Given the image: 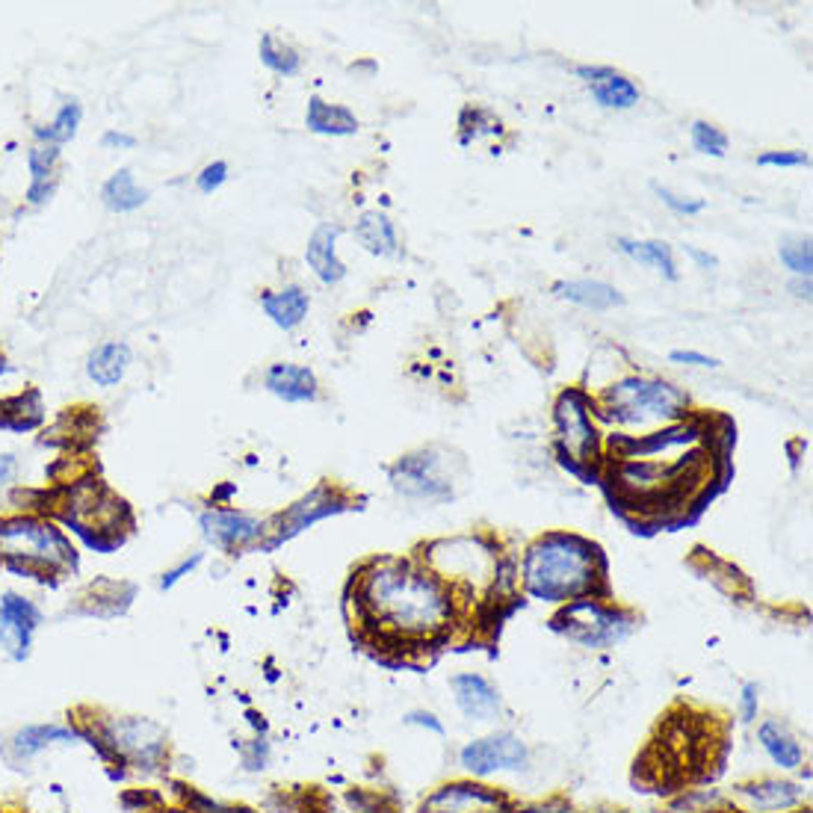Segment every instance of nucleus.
Masks as SVG:
<instances>
[{"label": "nucleus", "instance_id": "nucleus-1", "mask_svg": "<svg viewBox=\"0 0 813 813\" xmlns=\"http://www.w3.org/2000/svg\"><path fill=\"white\" fill-rule=\"evenodd\" d=\"M361 621L397 642L435 639L456 619L453 589L427 565L406 560L370 562L356 589Z\"/></svg>", "mask_w": 813, "mask_h": 813}, {"label": "nucleus", "instance_id": "nucleus-2", "mask_svg": "<svg viewBox=\"0 0 813 813\" xmlns=\"http://www.w3.org/2000/svg\"><path fill=\"white\" fill-rule=\"evenodd\" d=\"M603 579V560L591 541L553 533L527 550L524 560V589L539 600L565 603V600L595 598V583Z\"/></svg>", "mask_w": 813, "mask_h": 813}, {"label": "nucleus", "instance_id": "nucleus-3", "mask_svg": "<svg viewBox=\"0 0 813 813\" xmlns=\"http://www.w3.org/2000/svg\"><path fill=\"white\" fill-rule=\"evenodd\" d=\"M603 411L615 423H650V420H681L690 397L666 379L631 376L603 391Z\"/></svg>", "mask_w": 813, "mask_h": 813}, {"label": "nucleus", "instance_id": "nucleus-4", "mask_svg": "<svg viewBox=\"0 0 813 813\" xmlns=\"http://www.w3.org/2000/svg\"><path fill=\"white\" fill-rule=\"evenodd\" d=\"M0 557H7L15 571H31L33 565L62 569L74 562V550L53 524L39 518H10L0 521Z\"/></svg>", "mask_w": 813, "mask_h": 813}, {"label": "nucleus", "instance_id": "nucleus-5", "mask_svg": "<svg viewBox=\"0 0 813 813\" xmlns=\"http://www.w3.org/2000/svg\"><path fill=\"white\" fill-rule=\"evenodd\" d=\"M95 742L116 761L136 769H157L166 757V733L140 716H116L98 728Z\"/></svg>", "mask_w": 813, "mask_h": 813}, {"label": "nucleus", "instance_id": "nucleus-6", "mask_svg": "<svg viewBox=\"0 0 813 813\" xmlns=\"http://www.w3.org/2000/svg\"><path fill=\"white\" fill-rule=\"evenodd\" d=\"M553 627L586 648H610L631 633L633 619L595 598H577L562 607Z\"/></svg>", "mask_w": 813, "mask_h": 813}, {"label": "nucleus", "instance_id": "nucleus-7", "mask_svg": "<svg viewBox=\"0 0 813 813\" xmlns=\"http://www.w3.org/2000/svg\"><path fill=\"white\" fill-rule=\"evenodd\" d=\"M557 432L565 465L577 470L598 458V429L589 417V399L583 391L571 387L557 399Z\"/></svg>", "mask_w": 813, "mask_h": 813}, {"label": "nucleus", "instance_id": "nucleus-8", "mask_svg": "<svg viewBox=\"0 0 813 813\" xmlns=\"http://www.w3.org/2000/svg\"><path fill=\"white\" fill-rule=\"evenodd\" d=\"M458 761L468 773L486 778V775L503 773V769L506 773L527 769L529 752L515 733H494V737H482V740H474L470 745H465Z\"/></svg>", "mask_w": 813, "mask_h": 813}, {"label": "nucleus", "instance_id": "nucleus-9", "mask_svg": "<svg viewBox=\"0 0 813 813\" xmlns=\"http://www.w3.org/2000/svg\"><path fill=\"white\" fill-rule=\"evenodd\" d=\"M391 482L408 498L447 500L453 494L450 479L441 474V462H438L432 450H420V453L399 458L394 470H391Z\"/></svg>", "mask_w": 813, "mask_h": 813}, {"label": "nucleus", "instance_id": "nucleus-10", "mask_svg": "<svg viewBox=\"0 0 813 813\" xmlns=\"http://www.w3.org/2000/svg\"><path fill=\"white\" fill-rule=\"evenodd\" d=\"M41 612L36 603L21 598L19 591H7L0 598V645L12 660H24L31 654V639L39 627Z\"/></svg>", "mask_w": 813, "mask_h": 813}, {"label": "nucleus", "instance_id": "nucleus-11", "mask_svg": "<svg viewBox=\"0 0 813 813\" xmlns=\"http://www.w3.org/2000/svg\"><path fill=\"white\" fill-rule=\"evenodd\" d=\"M204 539L219 550H240L264 533V524L235 509H211L202 515Z\"/></svg>", "mask_w": 813, "mask_h": 813}, {"label": "nucleus", "instance_id": "nucleus-12", "mask_svg": "<svg viewBox=\"0 0 813 813\" xmlns=\"http://www.w3.org/2000/svg\"><path fill=\"white\" fill-rule=\"evenodd\" d=\"M420 813H506V799L477 784L441 787Z\"/></svg>", "mask_w": 813, "mask_h": 813}, {"label": "nucleus", "instance_id": "nucleus-13", "mask_svg": "<svg viewBox=\"0 0 813 813\" xmlns=\"http://www.w3.org/2000/svg\"><path fill=\"white\" fill-rule=\"evenodd\" d=\"M81 737L83 733L74 731L72 725H24V728H19V731L12 733L10 757L19 763H27L33 761V757H39L41 752L53 749V745H74Z\"/></svg>", "mask_w": 813, "mask_h": 813}, {"label": "nucleus", "instance_id": "nucleus-14", "mask_svg": "<svg viewBox=\"0 0 813 813\" xmlns=\"http://www.w3.org/2000/svg\"><path fill=\"white\" fill-rule=\"evenodd\" d=\"M577 74L589 83L591 98L607 110H631L639 101V89L631 77L612 72L607 65H579Z\"/></svg>", "mask_w": 813, "mask_h": 813}, {"label": "nucleus", "instance_id": "nucleus-15", "mask_svg": "<svg viewBox=\"0 0 813 813\" xmlns=\"http://www.w3.org/2000/svg\"><path fill=\"white\" fill-rule=\"evenodd\" d=\"M453 692H456V704L462 707V713L468 719H477V722H491L500 713V695L491 683L482 678V674H456L450 681Z\"/></svg>", "mask_w": 813, "mask_h": 813}, {"label": "nucleus", "instance_id": "nucleus-16", "mask_svg": "<svg viewBox=\"0 0 813 813\" xmlns=\"http://www.w3.org/2000/svg\"><path fill=\"white\" fill-rule=\"evenodd\" d=\"M340 509H346L344 500L335 498L328 488H316L314 494H308L302 503H296L287 515H282V529H278V536H275L273 545L290 539L296 533H302L306 527H311L314 521L325 518V515H335Z\"/></svg>", "mask_w": 813, "mask_h": 813}, {"label": "nucleus", "instance_id": "nucleus-17", "mask_svg": "<svg viewBox=\"0 0 813 813\" xmlns=\"http://www.w3.org/2000/svg\"><path fill=\"white\" fill-rule=\"evenodd\" d=\"M266 391L287 403H311L316 397V376L308 367L299 364H275L266 370Z\"/></svg>", "mask_w": 813, "mask_h": 813}, {"label": "nucleus", "instance_id": "nucleus-18", "mask_svg": "<svg viewBox=\"0 0 813 813\" xmlns=\"http://www.w3.org/2000/svg\"><path fill=\"white\" fill-rule=\"evenodd\" d=\"M335 240H337V228L323 225V228H316L314 237L308 240V249H306L308 266L314 270L316 278L325 282V285H337V282L346 275V266L340 264V258H337Z\"/></svg>", "mask_w": 813, "mask_h": 813}, {"label": "nucleus", "instance_id": "nucleus-19", "mask_svg": "<svg viewBox=\"0 0 813 813\" xmlns=\"http://www.w3.org/2000/svg\"><path fill=\"white\" fill-rule=\"evenodd\" d=\"M757 737H761L763 752L773 757V763H778L781 769H799L804 761V749L802 742L796 740L793 733L787 731L781 722L775 719H766V722L757 728Z\"/></svg>", "mask_w": 813, "mask_h": 813}, {"label": "nucleus", "instance_id": "nucleus-20", "mask_svg": "<svg viewBox=\"0 0 813 813\" xmlns=\"http://www.w3.org/2000/svg\"><path fill=\"white\" fill-rule=\"evenodd\" d=\"M553 294L583 308H591V311H610L615 306H624V296L603 282H557Z\"/></svg>", "mask_w": 813, "mask_h": 813}, {"label": "nucleus", "instance_id": "nucleus-21", "mask_svg": "<svg viewBox=\"0 0 813 813\" xmlns=\"http://www.w3.org/2000/svg\"><path fill=\"white\" fill-rule=\"evenodd\" d=\"M131 364V349L119 340H110V344H101L95 352L89 356V364H86V373L95 385L110 387L116 382H122L124 370Z\"/></svg>", "mask_w": 813, "mask_h": 813}, {"label": "nucleus", "instance_id": "nucleus-22", "mask_svg": "<svg viewBox=\"0 0 813 813\" xmlns=\"http://www.w3.org/2000/svg\"><path fill=\"white\" fill-rule=\"evenodd\" d=\"M308 131L325 133V136H352L358 133V119L340 104H325L323 98L308 101Z\"/></svg>", "mask_w": 813, "mask_h": 813}, {"label": "nucleus", "instance_id": "nucleus-23", "mask_svg": "<svg viewBox=\"0 0 813 813\" xmlns=\"http://www.w3.org/2000/svg\"><path fill=\"white\" fill-rule=\"evenodd\" d=\"M261 306H264L266 316H270L278 328H296V325L306 320L311 299H308V294L302 287L290 285L285 287V290H278V294L264 296Z\"/></svg>", "mask_w": 813, "mask_h": 813}, {"label": "nucleus", "instance_id": "nucleus-24", "mask_svg": "<svg viewBox=\"0 0 813 813\" xmlns=\"http://www.w3.org/2000/svg\"><path fill=\"white\" fill-rule=\"evenodd\" d=\"M356 237L358 243L364 246L370 254H397L399 252V240L397 231H394V223L387 219L385 214H379V211H370V214L361 216V223L356 225Z\"/></svg>", "mask_w": 813, "mask_h": 813}, {"label": "nucleus", "instance_id": "nucleus-25", "mask_svg": "<svg viewBox=\"0 0 813 813\" xmlns=\"http://www.w3.org/2000/svg\"><path fill=\"white\" fill-rule=\"evenodd\" d=\"M740 796L754 811H781V808H793L802 799V790L790 781H761L742 787Z\"/></svg>", "mask_w": 813, "mask_h": 813}, {"label": "nucleus", "instance_id": "nucleus-26", "mask_svg": "<svg viewBox=\"0 0 813 813\" xmlns=\"http://www.w3.org/2000/svg\"><path fill=\"white\" fill-rule=\"evenodd\" d=\"M101 199H104V204L110 207V211H119V214H124V211H136L140 204H145L148 193H145L143 187L136 183V178H133L128 169H122V172H116L110 181L104 183Z\"/></svg>", "mask_w": 813, "mask_h": 813}, {"label": "nucleus", "instance_id": "nucleus-27", "mask_svg": "<svg viewBox=\"0 0 813 813\" xmlns=\"http://www.w3.org/2000/svg\"><path fill=\"white\" fill-rule=\"evenodd\" d=\"M619 249L624 254H631L642 264L657 266L669 282H678V266H674V254H671L669 243H660V240H648V243H639V240H627V237H619Z\"/></svg>", "mask_w": 813, "mask_h": 813}, {"label": "nucleus", "instance_id": "nucleus-28", "mask_svg": "<svg viewBox=\"0 0 813 813\" xmlns=\"http://www.w3.org/2000/svg\"><path fill=\"white\" fill-rule=\"evenodd\" d=\"M60 152H57V145H39V148H33L31 157H27V166H31L33 172V183H31V199L33 204H41L48 195H51V172H53V163H57Z\"/></svg>", "mask_w": 813, "mask_h": 813}, {"label": "nucleus", "instance_id": "nucleus-29", "mask_svg": "<svg viewBox=\"0 0 813 813\" xmlns=\"http://www.w3.org/2000/svg\"><path fill=\"white\" fill-rule=\"evenodd\" d=\"M81 104L77 101H69V104H62V110L57 112V119H53L48 128H39V140H45L48 145H60V143H69L72 140L74 133H77V124H81Z\"/></svg>", "mask_w": 813, "mask_h": 813}, {"label": "nucleus", "instance_id": "nucleus-30", "mask_svg": "<svg viewBox=\"0 0 813 813\" xmlns=\"http://www.w3.org/2000/svg\"><path fill=\"white\" fill-rule=\"evenodd\" d=\"M261 60H264L266 69L287 74V77L299 72V57H296L294 48L285 45V41H278L275 36H270V33L261 39Z\"/></svg>", "mask_w": 813, "mask_h": 813}, {"label": "nucleus", "instance_id": "nucleus-31", "mask_svg": "<svg viewBox=\"0 0 813 813\" xmlns=\"http://www.w3.org/2000/svg\"><path fill=\"white\" fill-rule=\"evenodd\" d=\"M692 145H695V152L710 154V157H725V152H728V136L716 124L695 122L692 124Z\"/></svg>", "mask_w": 813, "mask_h": 813}, {"label": "nucleus", "instance_id": "nucleus-32", "mask_svg": "<svg viewBox=\"0 0 813 813\" xmlns=\"http://www.w3.org/2000/svg\"><path fill=\"white\" fill-rule=\"evenodd\" d=\"M781 261L796 275H804V278H811L813 270V254H811V243H784L781 246Z\"/></svg>", "mask_w": 813, "mask_h": 813}, {"label": "nucleus", "instance_id": "nucleus-33", "mask_svg": "<svg viewBox=\"0 0 813 813\" xmlns=\"http://www.w3.org/2000/svg\"><path fill=\"white\" fill-rule=\"evenodd\" d=\"M654 193L660 195L662 204H669V207H671V211H674V214L692 216V214H702L704 207H707V204H704V202H692V199H683V195L671 193L669 187H660V183H654Z\"/></svg>", "mask_w": 813, "mask_h": 813}, {"label": "nucleus", "instance_id": "nucleus-34", "mask_svg": "<svg viewBox=\"0 0 813 813\" xmlns=\"http://www.w3.org/2000/svg\"><path fill=\"white\" fill-rule=\"evenodd\" d=\"M225 178H228V166H225L223 160L211 163V166H204V172L199 175V190H202V193H214V190L223 187Z\"/></svg>", "mask_w": 813, "mask_h": 813}, {"label": "nucleus", "instance_id": "nucleus-35", "mask_svg": "<svg viewBox=\"0 0 813 813\" xmlns=\"http://www.w3.org/2000/svg\"><path fill=\"white\" fill-rule=\"evenodd\" d=\"M761 166H808L811 157L804 152H766L757 157Z\"/></svg>", "mask_w": 813, "mask_h": 813}, {"label": "nucleus", "instance_id": "nucleus-36", "mask_svg": "<svg viewBox=\"0 0 813 813\" xmlns=\"http://www.w3.org/2000/svg\"><path fill=\"white\" fill-rule=\"evenodd\" d=\"M674 364H692V367H719V358L704 356V352H692V349H674L671 352Z\"/></svg>", "mask_w": 813, "mask_h": 813}, {"label": "nucleus", "instance_id": "nucleus-37", "mask_svg": "<svg viewBox=\"0 0 813 813\" xmlns=\"http://www.w3.org/2000/svg\"><path fill=\"white\" fill-rule=\"evenodd\" d=\"M199 562H202V553H195V557H190V560H183L181 565L169 571V574H163V583H160L163 589H172L178 579H183L187 574H193V571L199 569Z\"/></svg>", "mask_w": 813, "mask_h": 813}, {"label": "nucleus", "instance_id": "nucleus-38", "mask_svg": "<svg viewBox=\"0 0 813 813\" xmlns=\"http://www.w3.org/2000/svg\"><path fill=\"white\" fill-rule=\"evenodd\" d=\"M757 719V683H745L742 690V722Z\"/></svg>", "mask_w": 813, "mask_h": 813}, {"label": "nucleus", "instance_id": "nucleus-39", "mask_svg": "<svg viewBox=\"0 0 813 813\" xmlns=\"http://www.w3.org/2000/svg\"><path fill=\"white\" fill-rule=\"evenodd\" d=\"M15 470H19V462H15V456H0V488H7L15 479Z\"/></svg>", "mask_w": 813, "mask_h": 813}, {"label": "nucleus", "instance_id": "nucleus-40", "mask_svg": "<svg viewBox=\"0 0 813 813\" xmlns=\"http://www.w3.org/2000/svg\"><path fill=\"white\" fill-rule=\"evenodd\" d=\"M406 722L408 725H427V728H432V731H435V733H444V725L435 722V716H432V713H423V710L408 713Z\"/></svg>", "mask_w": 813, "mask_h": 813}, {"label": "nucleus", "instance_id": "nucleus-41", "mask_svg": "<svg viewBox=\"0 0 813 813\" xmlns=\"http://www.w3.org/2000/svg\"><path fill=\"white\" fill-rule=\"evenodd\" d=\"M104 145H107V148H133V145H136V140H133V136H128V133L110 131V133H104Z\"/></svg>", "mask_w": 813, "mask_h": 813}, {"label": "nucleus", "instance_id": "nucleus-42", "mask_svg": "<svg viewBox=\"0 0 813 813\" xmlns=\"http://www.w3.org/2000/svg\"><path fill=\"white\" fill-rule=\"evenodd\" d=\"M686 254H690V258H692V261H695V264H702L704 270H710V266L719 264V261H716L713 254L702 252V249H695V246H686Z\"/></svg>", "mask_w": 813, "mask_h": 813}, {"label": "nucleus", "instance_id": "nucleus-43", "mask_svg": "<svg viewBox=\"0 0 813 813\" xmlns=\"http://www.w3.org/2000/svg\"><path fill=\"white\" fill-rule=\"evenodd\" d=\"M169 813H187V811H169Z\"/></svg>", "mask_w": 813, "mask_h": 813}, {"label": "nucleus", "instance_id": "nucleus-44", "mask_svg": "<svg viewBox=\"0 0 813 813\" xmlns=\"http://www.w3.org/2000/svg\"><path fill=\"white\" fill-rule=\"evenodd\" d=\"M707 813H719V811H707Z\"/></svg>", "mask_w": 813, "mask_h": 813}]
</instances>
